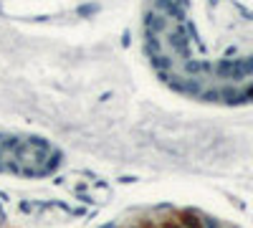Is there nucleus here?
I'll use <instances>...</instances> for the list:
<instances>
[{"label": "nucleus", "instance_id": "f257e3e1", "mask_svg": "<svg viewBox=\"0 0 253 228\" xmlns=\"http://www.w3.org/2000/svg\"><path fill=\"white\" fill-rule=\"evenodd\" d=\"M61 155L41 137L0 135V173L41 178L58 168Z\"/></svg>", "mask_w": 253, "mask_h": 228}]
</instances>
